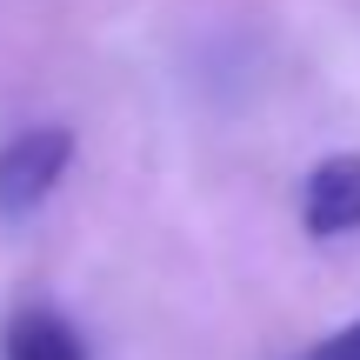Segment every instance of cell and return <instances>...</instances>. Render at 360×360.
<instances>
[{
  "mask_svg": "<svg viewBox=\"0 0 360 360\" xmlns=\"http://www.w3.org/2000/svg\"><path fill=\"white\" fill-rule=\"evenodd\" d=\"M74 167V127L34 120L13 141H0V220H27L53 200V187Z\"/></svg>",
  "mask_w": 360,
  "mask_h": 360,
  "instance_id": "obj_1",
  "label": "cell"
},
{
  "mask_svg": "<svg viewBox=\"0 0 360 360\" xmlns=\"http://www.w3.org/2000/svg\"><path fill=\"white\" fill-rule=\"evenodd\" d=\"M300 227L314 240L360 233V154H327L300 187Z\"/></svg>",
  "mask_w": 360,
  "mask_h": 360,
  "instance_id": "obj_2",
  "label": "cell"
},
{
  "mask_svg": "<svg viewBox=\"0 0 360 360\" xmlns=\"http://www.w3.org/2000/svg\"><path fill=\"white\" fill-rule=\"evenodd\" d=\"M0 360H87V340L67 314L53 307H20L0 327Z\"/></svg>",
  "mask_w": 360,
  "mask_h": 360,
  "instance_id": "obj_3",
  "label": "cell"
},
{
  "mask_svg": "<svg viewBox=\"0 0 360 360\" xmlns=\"http://www.w3.org/2000/svg\"><path fill=\"white\" fill-rule=\"evenodd\" d=\"M307 360H360V321H347V327H334V334L321 340Z\"/></svg>",
  "mask_w": 360,
  "mask_h": 360,
  "instance_id": "obj_4",
  "label": "cell"
}]
</instances>
